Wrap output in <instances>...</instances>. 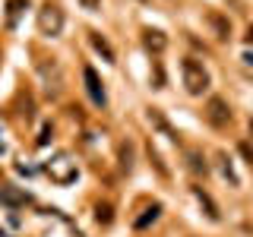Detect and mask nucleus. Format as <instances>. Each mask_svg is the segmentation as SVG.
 I'll use <instances>...</instances> for the list:
<instances>
[{
  "instance_id": "obj_21",
  "label": "nucleus",
  "mask_w": 253,
  "mask_h": 237,
  "mask_svg": "<svg viewBox=\"0 0 253 237\" xmlns=\"http://www.w3.org/2000/svg\"><path fill=\"white\" fill-rule=\"evenodd\" d=\"M142 3H146V0H142Z\"/></svg>"
},
{
  "instance_id": "obj_20",
  "label": "nucleus",
  "mask_w": 253,
  "mask_h": 237,
  "mask_svg": "<svg viewBox=\"0 0 253 237\" xmlns=\"http://www.w3.org/2000/svg\"><path fill=\"white\" fill-rule=\"evenodd\" d=\"M250 136H253V117H250Z\"/></svg>"
},
{
  "instance_id": "obj_6",
  "label": "nucleus",
  "mask_w": 253,
  "mask_h": 237,
  "mask_svg": "<svg viewBox=\"0 0 253 237\" xmlns=\"http://www.w3.org/2000/svg\"><path fill=\"white\" fill-rule=\"evenodd\" d=\"M142 44H146V51L162 54L165 47H168V38H165V32H158V29H146L142 32Z\"/></svg>"
},
{
  "instance_id": "obj_19",
  "label": "nucleus",
  "mask_w": 253,
  "mask_h": 237,
  "mask_svg": "<svg viewBox=\"0 0 253 237\" xmlns=\"http://www.w3.org/2000/svg\"><path fill=\"white\" fill-rule=\"evenodd\" d=\"M247 44H253V26L247 29Z\"/></svg>"
},
{
  "instance_id": "obj_5",
  "label": "nucleus",
  "mask_w": 253,
  "mask_h": 237,
  "mask_svg": "<svg viewBox=\"0 0 253 237\" xmlns=\"http://www.w3.org/2000/svg\"><path fill=\"white\" fill-rule=\"evenodd\" d=\"M206 19H209L215 38H221V41H228V38H231V22H228V16H221L218 10H209V13H206Z\"/></svg>"
},
{
  "instance_id": "obj_8",
  "label": "nucleus",
  "mask_w": 253,
  "mask_h": 237,
  "mask_svg": "<svg viewBox=\"0 0 253 237\" xmlns=\"http://www.w3.org/2000/svg\"><path fill=\"white\" fill-rule=\"evenodd\" d=\"M149 120H152V123L158 126V130H162L165 136H168V139H174V142H177V133L171 130V123L165 120V114H162V111H158V108H149Z\"/></svg>"
},
{
  "instance_id": "obj_4",
  "label": "nucleus",
  "mask_w": 253,
  "mask_h": 237,
  "mask_svg": "<svg viewBox=\"0 0 253 237\" xmlns=\"http://www.w3.org/2000/svg\"><path fill=\"white\" fill-rule=\"evenodd\" d=\"M83 79H85V92H89L92 105L105 108V105H108V95H105V82L98 79V73H95L92 67H83Z\"/></svg>"
},
{
  "instance_id": "obj_7",
  "label": "nucleus",
  "mask_w": 253,
  "mask_h": 237,
  "mask_svg": "<svg viewBox=\"0 0 253 237\" xmlns=\"http://www.w3.org/2000/svg\"><path fill=\"white\" fill-rule=\"evenodd\" d=\"M89 41H92V47H95V51H98L108 63H114V47L108 44V38L101 35V32H89Z\"/></svg>"
},
{
  "instance_id": "obj_13",
  "label": "nucleus",
  "mask_w": 253,
  "mask_h": 237,
  "mask_svg": "<svg viewBox=\"0 0 253 237\" xmlns=\"http://www.w3.org/2000/svg\"><path fill=\"white\" fill-rule=\"evenodd\" d=\"M26 6H29V0H10V3H6V22L16 26V19H19V13L26 10Z\"/></svg>"
},
{
  "instance_id": "obj_1",
  "label": "nucleus",
  "mask_w": 253,
  "mask_h": 237,
  "mask_svg": "<svg viewBox=\"0 0 253 237\" xmlns=\"http://www.w3.org/2000/svg\"><path fill=\"white\" fill-rule=\"evenodd\" d=\"M180 76H184V85H187L190 95H203L212 85L209 70H206L203 60H196V57H184V60H180Z\"/></svg>"
},
{
  "instance_id": "obj_15",
  "label": "nucleus",
  "mask_w": 253,
  "mask_h": 237,
  "mask_svg": "<svg viewBox=\"0 0 253 237\" xmlns=\"http://www.w3.org/2000/svg\"><path fill=\"white\" fill-rule=\"evenodd\" d=\"M95 218H98V225H111V218H114L111 202H98V205H95Z\"/></svg>"
},
{
  "instance_id": "obj_18",
  "label": "nucleus",
  "mask_w": 253,
  "mask_h": 237,
  "mask_svg": "<svg viewBox=\"0 0 253 237\" xmlns=\"http://www.w3.org/2000/svg\"><path fill=\"white\" fill-rule=\"evenodd\" d=\"M79 3H83V6H85V10H89V13H95V10H98V6H101V0H79Z\"/></svg>"
},
{
  "instance_id": "obj_14",
  "label": "nucleus",
  "mask_w": 253,
  "mask_h": 237,
  "mask_svg": "<svg viewBox=\"0 0 253 237\" xmlns=\"http://www.w3.org/2000/svg\"><path fill=\"white\" fill-rule=\"evenodd\" d=\"M158 212H162V205H152V209H146V215H139L136 221H133V228H136V231H142V228H149V225H152V221L158 218Z\"/></svg>"
},
{
  "instance_id": "obj_2",
  "label": "nucleus",
  "mask_w": 253,
  "mask_h": 237,
  "mask_svg": "<svg viewBox=\"0 0 253 237\" xmlns=\"http://www.w3.org/2000/svg\"><path fill=\"white\" fill-rule=\"evenodd\" d=\"M63 22H67V16H63L60 3L57 0H44L42 10H38V32H42L44 38H60Z\"/></svg>"
},
{
  "instance_id": "obj_17",
  "label": "nucleus",
  "mask_w": 253,
  "mask_h": 237,
  "mask_svg": "<svg viewBox=\"0 0 253 237\" xmlns=\"http://www.w3.org/2000/svg\"><path fill=\"white\" fill-rule=\"evenodd\" d=\"M237 152L247 158V164H253V149H250V142H237Z\"/></svg>"
},
{
  "instance_id": "obj_9",
  "label": "nucleus",
  "mask_w": 253,
  "mask_h": 237,
  "mask_svg": "<svg viewBox=\"0 0 253 237\" xmlns=\"http://www.w3.org/2000/svg\"><path fill=\"white\" fill-rule=\"evenodd\" d=\"M193 196H196V199H200V202H203V209H206V215H209L212 221H218V205H215V202H212V196H209V193H206V190H203V187H193Z\"/></svg>"
},
{
  "instance_id": "obj_3",
  "label": "nucleus",
  "mask_w": 253,
  "mask_h": 237,
  "mask_svg": "<svg viewBox=\"0 0 253 237\" xmlns=\"http://www.w3.org/2000/svg\"><path fill=\"white\" fill-rule=\"evenodd\" d=\"M206 120L212 126H218V130L231 123V108H228V101L221 98V95H212V98L206 101Z\"/></svg>"
},
{
  "instance_id": "obj_10",
  "label": "nucleus",
  "mask_w": 253,
  "mask_h": 237,
  "mask_svg": "<svg viewBox=\"0 0 253 237\" xmlns=\"http://www.w3.org/2000/svg\"><path fill=\"white\" fill-rule=\"evenodd\" d=\"M0 202H10V205H26L29 196L26 193H16L13 187H0Z\"/></svg>"
},
{
  "instance_id": "obj_12",
  "label": "nucleus",
  "mask_w": 253,
  "mask_h": 237,
  "mask_svg": "<svg viewBox=\"0 0 253 237\" xmlns=\"http://www.w3.org/2000/svg\"><path fill=\"white\" fill-rule=\"evenodd\" d=\"M218 168H221V174H225V180H228L231 187H237V184H241V180H237V174H234V168H231V158H228L225 152L218 155Z\"/></svg>"
},
{
  "instance_id": "obj_11",
  "label": "nucleus",
  "mask_w": 253,
  "mask_h": 237,
  "mask_svg": "<svg viewBox=\"0 0 253 237\" xmlns=\"http://www.w3.org/2000/svg\"><path fill=\"white\" fill-rule=\"evenodd\" d=\"M187 161H190V171L203 174V177L209 174V164H206V158H203L200 152H196V149H190V152H187Z\"/></svg>"
},
{
  "instance_id": "obj_16",
  "label": "nucleus",
  "mask_w": 253,
  "mask_h": 237,
  "mask_svg": "<svg viewBox=\"0 0 253 237\" xmlns=\"http://www.w3.org/2000/svg\"><path fill=\"white\" fill-rule=\"evenodd\" d=\"M121 158H124V161H121V168H126V171H130V158H133V149L130 146H121Z\"/></svg>"
}]
</instances>
